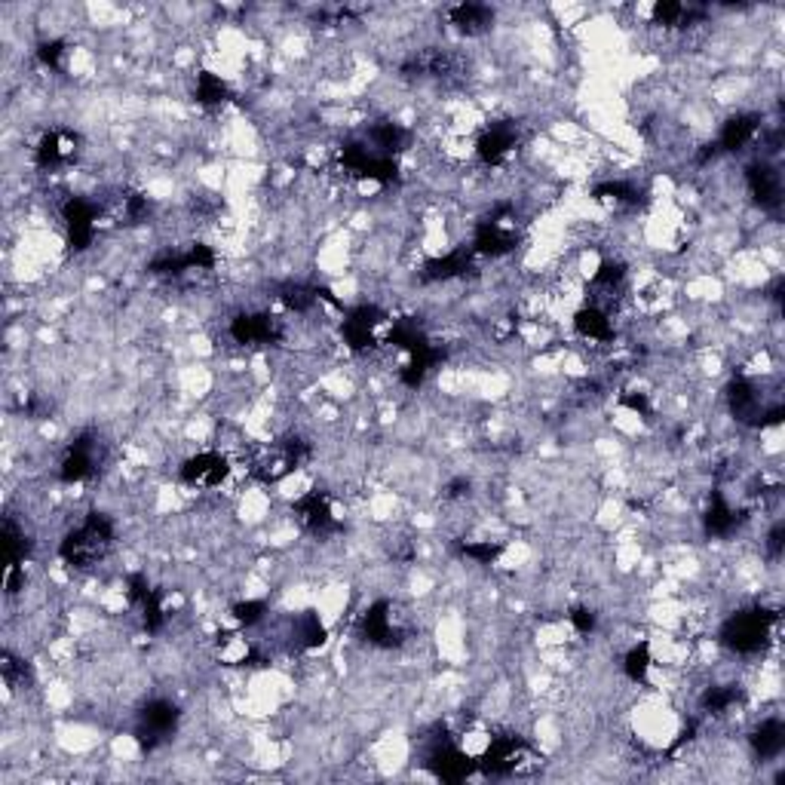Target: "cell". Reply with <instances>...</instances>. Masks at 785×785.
<instances>
[{"label":"cell","mask_w":785,"mask_h":785,"mask_svg":"<svg viewBox=\"0 0 785 785\" xmlns=\"http://www.w3.org/2000/svg\"><path fill=\"white\" fill-rule=\"evenodd\" d=\"M644 359H648V362H657V365H663V359H659V353H648V356H644ZM675 362H678V356L665 353V365H675ZM657 378H663V380H675V384H678V380H684V378H687V372H684V368H663V372H659Z\"/></svg>","instance_id":"cell-1"}]
</instances>
